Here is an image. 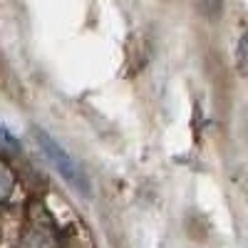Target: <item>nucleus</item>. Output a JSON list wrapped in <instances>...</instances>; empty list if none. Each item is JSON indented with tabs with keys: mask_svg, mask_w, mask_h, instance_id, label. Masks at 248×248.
<instances>
[{
	"mask_svg": "<svg viewBox=\"0 0 248 248\" xmlns=\"http://www.w3.org/2000/svg\"><path fill=\"white\" fill-rule=\"evenodd\" d=\"M32 134H35V139H37V144H40V149H43L45 156L52 161V167H55L62 176H65V181H67L70 186H75L77 191L90 194V179H87L85 171H82L79 164L72 159V154L62 147L57 139H52L45 129H32Z\"/></svg>",
	"mask_w": 248,
	"mask_h": 248,
	"instance_id": "f257e3e1",
	"label": "nucleus"
},
{
	"mask_svg": "<svg viewBox=\"0 0 248 248\" xmlns=\"http://www.w3.org/2000/svg\"><path fill=\"white\" fill-rule=\"evenodd\" d=\"M196 5H199L201 15L209 20H216L223 13V0H196Z\"/></svg>",
	"mask_w": 248,
	"mask_h": 248,
	"instance_id": "f03ea898",
	"label": "nucleus"
},
{
	"mask_svg": "<svg viewBox=\"0 0 248 248\" xmlns=\"http://www.w3.org/2000/svg\"><path fill=\"white\" fill-rule=\"evenodd\" d=\"M236 57H238V67H241V72H246V75H248V32H243V35H241V40H238Z\"/></svg>",
	"mask_w": 248,
	"mask_h": 248,
	"instance_id": "7ed1b4c3",
	"label": "nucleus"
},
{
	"mask_svg": "<svg viewBox=\"0 0 248 248\" xmlns=\"http://www.w3.org/2000/svg\"><path fill=\"white\" fill-rule=\"evenodd\" d=\"M13 194V174L8 171V167L0 164V201H5Z\"/></svg>",
	"mask_w": 248,
	"mask_h": 248,
	"instance_id": "20e7f679",
	"label": "nucleus"
},
{
	"mask_svg": "<svg viewBox=\"0 0 248 248\" xmlns=\"http://www.w3.org/2000/svg\"><path fill=\"white\" fill-rule=\"evenodd\" d=\"M0 147L8 149V152H20V141L3 127V124H0Z\"/></svg>",
	"mask_w": 248,
	"mask_h": 248,
	"instance_id": "39448f33",
	"label": "nucleus"
}]
</instances>
